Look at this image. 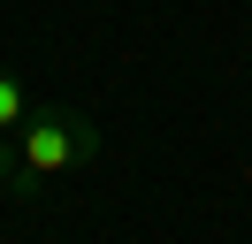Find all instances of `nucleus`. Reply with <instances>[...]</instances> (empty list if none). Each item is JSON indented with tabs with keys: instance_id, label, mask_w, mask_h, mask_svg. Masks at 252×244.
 <instances>
[{
	"instance_id": "7ed1b4c3",
	"label": "nucleus",
	"mask_w": 252,
	"mask_h": 244,
	"mask_svg": "<svg viewBox=\"0 0 252 244\" xmlns=\"http://www.w3.org/2000/svg\"><path fill=\"white\" fill-rule=\"evenodd\" d=\"M0 183H16V145L0 137Z\"/></svg>"
},
{
	"instance_id": "f03ea898",
	"label": "nucleus",
	"mask_w": 252,
	"mask_h": 244,
	"mask_svg": "<svg viewBox=\"0 0 252 244\" xmlns=\"http://www.w3.org/2000/svg\"><path fill=\"white\" fill-rule=\"evenodd\" d=\"M23 122H31V92H23L16 76L0 69V137H8V130H23Z\"/></svg>"
},
{
	"instance_id": "f257e3e1",
	"label": "nucleus",
	"mask_w": 252,
	"mask_h": 244,
	"mask_svg": "<svg viewBox=\"0 0 252 244\" xmlns=\"http://www.w3.org/2000/svg\"><path fill=\"white\" fill-rule=\"evenodd\" d=\"M99 152V130L69 107H31V122L16 130V176L23 183H54L62 168H84Z\"/></svg>"
}]
</instances>
